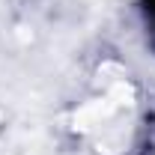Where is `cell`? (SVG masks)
I'll return each instance as SVG.
<instances>
[{"label":"cell","mask_w":155,"mask_h":155,"mask_svg":"<svg viewBox=\"0 0 155 155\" xmlns=\"http://www.w3.org/2000/svg\"><path fill=\"white\" fill-rule=\"evenodd\" d=\"M143 9H146V15H149L152 24H155V0H143ZM152 45H155V27H152Z\"/></svg>","instance_id":"1"}]
</instances>
